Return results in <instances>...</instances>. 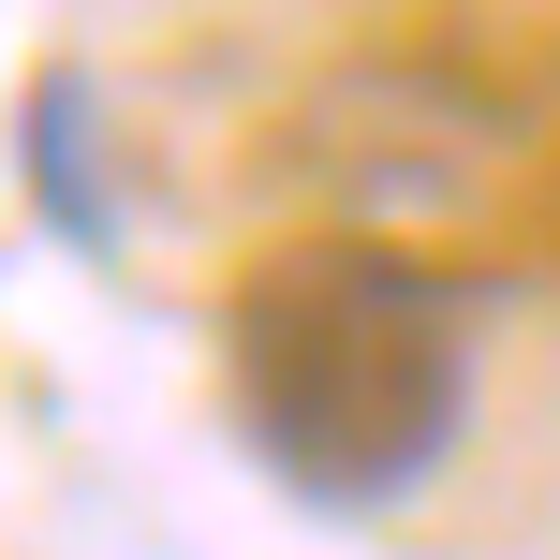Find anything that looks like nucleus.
<instances>
[{
    "mask_svg": "<svg viewBox=\"0 0 560 560\" xmlns=\"http://www.w3.org/2000/svg\"><path fill=\"white\" fill-rule=\"evenodd\" d=\"M222 398H236V443L295 502L384 516L472 428V325H457V295L428 266L369 252V236H310L236 295Z\"/></svg>",
    "mask_w": 560,
    "mask_h": 560,
    "instance_id": "nucleus-1",
    "label": "nucleus"
}]
</instances>
